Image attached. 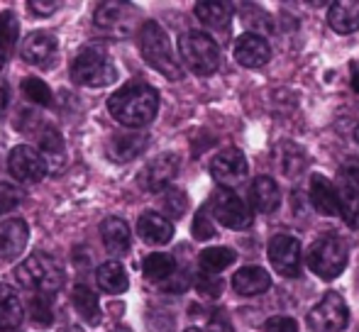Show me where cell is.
Returning <instances> with one entry per match:
<instances>
[{"mask_svg":"<svg viewBox=\"0 0 359 332\" xmlns=\"http://www.w3.org/2000/svg\"><path fill=\"white\" fill-rule=\"evenodd\" d=\"M159 95L147 83H128L108 98V113L125 127H144L156 118Z\"/></svg>","mask_w":359,"mask_h":332,"instance_id":"cell-1","label":"cell"},{"mask_svg":"<svg viewBox=\"0 0 359 332\" xmlns=\"http://www.w3.org/2000/svg\"><path fill=\"white\" fill-rule=\"evenodd\" d=\"M140 49H142L144 62L169 81H179L184 76L179 59L174 57V49H171L169 34L164 32V27L159 22L149 20V22L142 25V29H140Z\"/></svg>","mask_w":359,"mask_h":332,"instance_id":"cell-2","label":"cell"},{"mask_svg":"<svg viewBox=\"0 0 359 332\" xmlns=\"http://www.w3.org/2000/svg\"><path fill=\"white\" fill-rule=\"evenodd\" d=\"M20 286H25L27 291H32L34 296H52L59 293V289L64 286V271L52 256L47 254H32L15 269Z\"/></svg>","mask_w":359,"mask_h":332,"instance_id":"cell-3","label":"cell"},{"mask_svg":"<svg viewBox=\"0 0 359 332\" xmlns=\"http://www.w3.org/2000/svg\"><path fill=\"white\" fill-rule=\"evenodd\" d=\"M72 78L74 83L86 85V88H103L118 78L115 64L105 47L100 44H88L83 47L72 62Z\"/></svg>","mask_w":359,"mask_h":332,"instance_id":"cell-4","label":"cell"},{"mask_svg":"<svg viewBox=\"0 0 359 332\" xmlns=\"http://www.w3.org/2000/svg\"><path fill=\"white\" fill-rule=\"evenodd\" d=\"M179 52L186 67L198 76H210L220 69V47L205 32L191 29L179 37Z\"/></svg>","mask_w":359,"mask_h":332,"instance_id":"cell-5","label":"cell"},{"mask_svg":"<svg viewBox=\"0 0 359 332\" xmlns=\"http://www.w3.org/2000/svg\"><path fill=\"white\" fill-rule=\"evenodd\" d=\"M308 266L323 281H332L345 271L347 266V247L340 237L325 235L318 242H313L308 251Z\"/></svg>","mask_w":359,"mask_h":332,"instance_id":"cell-6","label":"cell"},{"mask_svg":"<svg viewBox=\"0 0 359 332\" xmlns=\"http://www.w3.org/2000/svg\"><path fill=\"white\" fill-rule=\"evenodd\" d=\"M347 320H350V310L345 298L330 291L308 313V328L311 332H342L347 328Z\"/></svg>","mask_w":359,"mask_h":332,"instance_id":"cell-7","label":"cell"},{"mask_svg":"<svg viewBox=\"0 0 359 332\" xmlns=\"http://www.w3.org/2000/svg\"><path fill=\"white\" fill-rule=\"evenodd\" d=\"M210 215L230 230H245L252 225V213L247 210L245 200L237 193H232L230 188H220L213 193V198H210Z\"/></svg>","mask_w":359,"mask_h":332,"instance_id":"cell-8","label":"cell"},{"mask_svg":"<svg viewBox=\"0 0 359 332\" xmlns=\"http://www.w3.org/2000/svg\"><path fill=\"white\" fill-rule=\"evenodd\" d=\"M93 25L100 32L123 39L135 25V8L128 3H100L93 13Z\"/></svg>","mask_w":359,"mask_h":332,"instance_id":"cell-9","label":"cell"},{"mask_svg":"<svg viewBox=\"0 0 359 332\" xmlns=\"http://www.w3.org/2000/svg\"><path fill=\"white\" fill-rule=\"evenodd\" d=\"M47 162H44L42 152L29 144H20L10 152L8 157V171L22 184H39L47 174Z\"/></svg>","mask_w":359,"mask_h":332,"instance_id":"cell-10","label":"cell"},{"mask_svg":"<svg viewBox=\"0 0 359 332\" xmlns=\"http://www.w3.org/2000/svg\"><path fill=\"white\" fill-rule=\"evenodd\" d=\"M57 54H59V44L57 37L52 32H44V29H37V32L27 34L22 42V59L34 69H52L57 64Z\"/></svg>","mask_w":359,"mask_h":332,"instance_id":"cell-11","label":"cell"},{"mask_svg":"<svg viewBox=\"0 0 359 332\" xmlns=\"http://www.w3.org/2000/svg\"><path fill=\"white\" fill-rule=\"evenodd\" d=\"M269 261L281 276H298L301 271V244L291 235H276L269 242Z\"/></svg>","mask_w":359,"mask_h":332,"instance_id":"cell-12","label":"cell"},{"mask_svg":"<svg viewBox=\"0 0 359 332\" xmlns=\"http://www.w3.org/2000/svg\"><path fill=\"white\" fill-rule=\"evenodd\" d=\"M342 218L350 228L359 230V166H345L337 176Z\"/></svg>","mask_w":359,"mask_h":332,"instance_id":"cell-13","label":"cell"},{"mask_svg":"<svg viewBox=\"0 0 359 332\" xmlns=\"http://www.w3.org/2000/svg\"><path fill=\"white\" fill-rule=\"evenodd\" d=\"M210 174L220 186L232 188L247 176V159L240 149H222L210 162Z\"/></svg>","mask_w":359,"mask_h":332,"instance_id":"cell-14","label":"cell"},{"mask_svg":"<svg viewBox=\"0 0 359 332\" xmlns=\"http://www.w3.org/2000/svg\"><path fill=\"white\" fill-rule=\"evenodd\" d=\"M181 169V159L179 154H161L156 157L151 164H147V169L140 176V184L144 186L147 191L156 193V191H166V186L174 181V176L179 174Z\"/></svg>","mask_w":359,"mask_h":332,"instance_id":"cell-15","label":"cell"},{"mask_svg":"<svg viewBox=\"0 0 359 332\" xmlns=\"http://www.w3.org/2000/svg\"><path fill=\"white\" fill-rule=\"evenodd\" d=\"M235 59H237V64H242V67H247V69H259L271 59V47L262 34L247 32L237 39Z\"/></svg>","mask_w":359,"mask_h":332,"instance_id":"cell-16","label":"cell"},{"mask_svg":"<svg viewBox=\"0 0 359 332\" xmlns=\"http://www.w3.org/2000/svg\"><path fill=\"white\" fill-rule=\"evenodd\" d=\"M27 240H29V230L25 220L13 218L0 223V259L15 261L25 251V247H27Z\"/></svg>","mask_w":359,"mask_h":332,"instance_id":"cell-17","label":"cell"},{"mask_svg":"<svg viewBox=\"0 0 359 332\" xmlns=\"http://www.w3.org/2000/svg\"><path fill=\"white\" fill-rule=\"evenodd\" d=\"M147 144H149V134L144 132H133V130L130 132H115L108 139V157L120 164L133 162L135 157L144 152Z\"/></svg>","mask_w":359,"mask_h":332,"instance_id":"cell-18","label":"cell"},{"mask_svg":"<svg viewBox=\"0 0 359 332\" xmlns=\"http://www.w3.org/2000/svg\"><path fill=\"white\" fill-rule=\"evenodd\" d=\"M311 203L318 213L323 215H337L342 213L340 205V193H337V186L330 179L316 174L311 179Z\"/></svg>","mask_w":359,"mask_h":332,"instance_id":"cell-19","label":"cell"},{"mask_svg":"<svg viewBox=\"0 0 359 332\" xmlns=\"http://www.w3.org/2000/svg\"><path fill=\"white\" fill-rule=\"evenodd\" d=\"M250 203L255 213H274L281 203L279 186L269 176H257L250 186Z\"/></svg>","mask_w":359,"mask_h":332,"instance_id":"cell-20","label":"cell"},{"mask_svg":"<svg viewBox=\"0 0 359 332\" xmlns=\"http://www.w3.org/2000/svg\"><path fill=\"white\" fill-rule=\"evenodd\" d=\"M137 235L147 244L159 247V244L171 242V237H174V225H171L169 218H164V215H159V213H144V215H140V220H137Z\"/></svg>","mask_w":359,"mask_h":332,"instance_id":"cell-21","label":"cell"},{"mask_svg":"<svg viewBox=\"0 0 359 332\" xmlns=\"http://www.w3.org/2000/svg\"><path fill=\"white\" fill-rule=\"evenodd\" d=\"M100 237H103L105 249L113 256H125L130 251V244H133V235H130L128 223L120 218L103 220V225H100Z\"/></svg>","mask_w":359,"mask_h":332,"instance_id":"cell-22","label":"cell"},{"mask_svg":"<svg viewBox=\"0 0 359 332\" xmlns=\"http://www.w3.org/2000/svg\"><path fill=\"white\" fill-rule=\"evenodd\" d=\"M271 286V276L262 266H242L232 276V289L240 296H259Z\"/></svg>","mask_w":359,"mask_h":332,"instance_id":"cell-23","label":"cell"},{"mask_svg":"<svg viewBox=\"0 0 359 332\" xmlns=\"http://www.w3.org/2000/svg\"><path fill=\"white\" fill-rule=\"evenodd\" d=\"M95 284L103 293H110V296H120L128 291L130 286V279H128V271L120 261H105V264L98 266L95 271Z\"/></svg>","mask_w":359,"mask_h":332,"instance_id":"cell-24","label":"cell"},{"mask_svg":"<svg viewBox=\"0 0 359 332\" xmlns=\"http://www.w3.org/2000/svg\"><path fill=\"white\" fill-rule=\"evenodd\" d=\"M327 22L335 32L350 34L359 29V0H342V3H332L330 13H327Z\"/></svg>","mask_w":359,"mask_h":332,"instance_id":"cell-25","label":"cell"},{"mask_svg":"<svg viewBox=\"0 0 359 332\" xmlns=\"http://www.w3.org/2000/svg\"><path fill=\"white\" fill-rule=\"evenodd\" d=\"M25 318V310L20 298L10 286L0 284V332H13L20 328Z\"/></svg>","mask_w":359,"mask_h":332,"instance_id":"cell-26","label":"cell"},{"mask_svg":"<svg viewBox=\"0 0 359 332\" xmlns=\"http://www.w3.org/2000/svg\"><path fill=\"white\" fill-rule=\"evenodd\" d=\"M72 303L74 310L86 320L88 325H98L100 323V305H98V296L88 289V286H76L72 293Z\"/></svg>","mask_w":359,"mask_h":332,"instance_id":"cell-27","label":"cell"},{"mask_svg":"<svg viewBox=\"0 0 359 332\" xmlns=\"http://www.w3.org/2000/svg\"><path fill=\"white\" fill-rule=\"evenodd\" d=\"M196 18L210 29H227L230 27V5L225 3H198L196 5Z\"/></svg>","mask_w":359,"mask_h":332,"instance_id":"cell-28","label":"cell"},{"mask_svg":"<svg viewBox=\"0 0 359 332\" xmlns=\"http://www.w3.org/2000/svg\"><path fill=\"white\" fill-rule=\"evenodd\" d=\"M142 271L149 281H166L176 274V259L164 251H154L142 261Z\"/></svg>","mask_w":359,"mask_h":332,"instance_id":"cell-29","label":"cell"},{"mask_svg":"<svg viewBox=\"0 0 359 332\" xmlns=\"http://www.w3.org/2000/svg\"><path fill=\"white\" fill-rule=\"evenodd\" d=\"M235 259H237V251H232L230 247H210L201 251L198 264L205 274H220L222 269L235 264Z\"/></svg>","mask_w":359,"mask_h":332,"instance_id":"cell-30","label":"cell"},{"mask_svg":"<svg viewBox=\"0 0 359 332\" xmlns=\"http://www.w3.org/2000/svg\"><path fill=\"white\" fill-rule=\"evenodd\" d=\"M42 157H44V162H47V166H52V169H54V159H57V166L62 169V164H64V139H62V134H59L57 130L47 127L42 132Z\"/></svg>","mask_w":359,"mask_h":332,"instance_id":"cell-31","label":"cell"},{"mask_svg":"<svg viewBox=\"0 0 359 332\" xmlns=\"http://www.w3.org/2000/svg\"><path fill=\"white\" fill-rule=\"evenodd\" d=\"M20 42V22L15 18V13L5 10L0 13V44H3L5 52H15Z\"/></svg>","mask_w":359,"mask_h":332,"instance_id":"cell-32","label":"cell"},{"mask_svg":"<svg viewBox=\"0 0 359 332\" xmlns=\"http://www.w3.org/2000/svg\"><path fill=\"white\" fill-rule=\"evenodd\" d=\"M161 208L171 215V218H184V213L189 210V198L181 188H166L161 191Z\"/></svg>","mask_w":359,"mask_h":332,"instance_id":"cell-33","label":"cell"},{"mask_svg":"<svg viewBox=\"0 0 359 332\" xmlns=\"http://www.w3.org/2000/svg\"><path fill=\"white\" fill-rule=\"evenodd\" d=\"M279 159H281V169H284L286 176H298L308 164L303 152L298 147H293V144H284V147L279 149Z\"/></svg>","mask_w":359,"mask_h":332,"instance_id":"cell-34","label":"cell"},{"mask_svg":"<svg viewBox=\"0 0 359 332\" xmlns=\"http://www.w3.org/2000/svg\"><path fill=\"white\" fill-rule=\"evenodd\" d=\"M22 95L37 105H52V88L34 76H29L22 81Z\"/></svg>","mask_w":359,"mask_h":332,"instance_id":"cell-35","label":"cell"},{"mask_svg":"<svg viewBox=\"0 0 359 332\" xmlns=\"http://www.w3.org/2000/svg\"><path fill=\"white\" fill-rule=\"evenodd\" d=\"M29 315H32L34 323L49 325L54 320L52 298H47V296H32L29 298Z\"/></svg>","mask_w":359,"mask_h":332,"instance_id":"cell-36","label":"cell"},{"mask_svg":"<svg viewBox=\"0 0 359 332\" xmlns=\"http://www.w3.org/2000/svg\"><path fill=\"white\" fill-rule=\"evenodd\" d=\"M22 200V191L15 188L13 184H0V215L15 210Z\"/></svg>","mask_w":359,"mask_h":332,"instance_id":"cell-37","label":"cell"},{"mask_svg":"<svg viewBox=\"0 0 359 332\" xmlns=\"http://www.w3.org/2000/svg\"><path fill=\"white\" fill-rule=\"evenodd\" d=\"M196 289H198V293L208 296V298H217V296L222 293V281L217 274H201L198 281H196Z\"/></svg>","mask_w":359,"mask_h":332,"instance_id":"cell-38","label":"cell"},{"mask_svg":"<svg viewBox=\"0 0 359 332\" xmlns=\"http://www.w3.org/2000/svg\"><path fill=\"white\" fill-rule=\"evenodd\" d=\"M213 235H215V225H213V220H210V213L208 210H201L194 220V237L205 242V240H210Z\"/></svg>","mask_w":359,"mask_h":332,"instance_id":"cell-39","label":"cell"},{"mask_svg":"<svg viewBox=\"0 0 359 332\" xmlns=\"http://www.w3.org/2000/svg\"><path fill=\"white\" fill-rule=\"evenodd\" d=\"M264 332H298V325L296 320L286 318V315H276L264 323Z\"/></svg>","mask_w":359,"mask_h":332,"instance_id":"cell-40","label":"cell"},{"mask_svg":"<svg viewBox=\"0 0 359 332\" xmlns=\"http://www.w3.org/2000/svg\"><path fill=\"white\" fill-rule=\"evenodd\" d=\"M59 8H62V5L52 3V0H29L27 3V10L37 15V18H49V15H54Z\"/></svg>","mask_w":359,"mask_h":332,"instance_id":"cell-41","label":"cell"},{"mask_svg":"<svg viewBox=\"0 0 359 332\" xmlns=\"http://www.w3.org/2000/svg\"><path fill=\"white\" fill-rule=\"evenodd\" d=\"M205 332H235V330H232V325L227 323V320L222 318V315H215V318L208 323V328H205Z\"/></svg>","mask_w":359,"mask_h":332,"instance_id":"cell-42","label":"cell"},{"mask_svg":"<svg viewBox=\"0 0 359 332\" xmlns=\"http://www.w3.org/2000/svg\"><path fill=\"white\" fill-rule=\"evenodd\" d=\"M8 105H10V88H8V83H5L3 78H0V118L5 115Z\"/></svg>","mask_w":359,"mask_h":332,"instance_id":"cell-43","label":"cell"},{"mask_svg":"<svg viewBox=\"0 0 359 332\" xmlns=\"http://www.w3.org/2000/svg\"><path fill=\"white\" fill-rule=\"evenodd\" d=\"M352 88L359 93V64H355V69H352Z\"/></svg>","mask_w":359,"mask_h":332,"instance_id":"cell-44","label":"cell"},{"mask_svg":"<svg viewBox=\"0 0 359 332\" xmlns=\"http://www.w3.org/2000/svg\"><path fill=\"white\" fill-rule=\"evenodd\" d=\"M3 62H5V49H3V44H0V67H3Z\"/></svg>","mask_w":359,"mask_h":332,"instance_id":"cell-45","label":"cell"},{"mask_svg":"<svg viewBox=\"0 0 359 332\" xmlns=\"http://www.w3.org/2000/svg\"><path fill=\"white\" fill-rule=\"evenodd\" d=\"M184 332H201L198 328H189V330H184Z\"/></svg>","mask_w":359,"mask_h":332,"instance_id":"cell-46","label":"cell"},{"mask_svg":"<svg viewBox=\"0 0 359 332\" xmlns=\"http://www.w3.org/2000/svg\"><path fill=\"white\" fill-rule=\"evenodd\" d=\"M355 139H357V144H359V127L355 130Z\"/></svg>","mask_w":359,"mask_h":332,"instance_id":"cell-47","label":"cell"}]
</instances>
